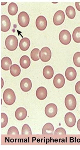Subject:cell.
Segmentation results:
<instances>
[{
    "mask_svg": "<svg viewBox=\"0 0 80 150\" xmlns=\"http://www.w3.org/2000/svg\"><path fill=\"white\" fill-rule=\"evenodd\" d=\"M8 11L9 14L12 16L16 15L18 11V7L17 4L14 3H10L8 6Z\"/></svg>",
    "mask_w": 80,
    "mask_h": 150,
    "instance_id": "cell-23",
    "label": "cell"
},
{
    "mask_svg": "<svg viewBox=\"0 0 80 150\" xmlns=\"http://www.w3.org/2000/svg\"><path fill=\"white\" fill-rule=\"evenodd\" d=\"M3 99L6 105H12L14 104L16 100V96L14 91L9 88L6 89L4 93Z\"/></svg>",
    "mask_w": 80,
    "mask_h": 150,
    "instance_id": "cell-1",
    "label": "cell"
},
{
    "mask_svg": "<svg viewBox=\"0 0 80 150\" xmlns=\"http://www.w3.org/2000/svg\"><path fill=\"white\" fill-rule=\"evenodd\" d=\"M37 98L40 100H43L47 96V90L45 87H41L38 88L36 92Z\"/></svg>",
    "mask_w": 80,
    "mask_h": 150,
    "instance_id": "cell-16",
    "label": "cell"
},
{
    "mask_svg": "<svg viewBox=\"0 0 80 150\" xmlns=\"http://www.w3.org/2000/svg\"><path fill=\"white\" fill-rule=\"evenodd\" d=\"M18 45V40L14 35H11L8 36L6 40L5 45L7 49L11 51L16 49Z\"/></svg>",
    "mask_w": 80,
    "mask_h": 150,
    "instance_id": "cell-2",
    "label": "cell"
},
{
    "mask_svg": "<svg viewBox=\"0 0 80 150\" xmlns=\"http://www.w3.org/2000/svg\"><path fill=\"white\" fill-rule=\"evenodd\" d=\"M27 114V111L24 108L20 107L16 111L15 116L18 120L21 121L24 120L26 118Z\"/></svg>",
    "mask_w": 80,
    "mask_h": 150,
    "instance_id": "cell-14",
    "label": "cell"
},
{
    "mask_svg": "<svg viewBox=\"0 0 80 150\" xmlns=\"http://www.w3.org/2000/svg\"><path fill=\"white\" fill-rule=\"evenodd\" d=\"M22 134L23 135H31L32 134V130L29 126L27 124L23 125L22 129Z\"/></svg>",
    "mask_w": 80,
    "mask_h": 150,
    "instance_id": "cell-27",
    "label": "cell"
},
{
    "mask_svg": "<svg viewBox=\"0 0 80 150\" xmlns=\"http://www.w3.org/2000/svg\"><path fill=\"white\" fill-rule=\"evenodd\" d=\"M45 112L46 115L49 118H53L56 115L57 108L54 103H50L46 106Z\"/></svg>",
    "mask_w": 80,
    "mask_h": 150,
    "instance_id": "cell-7",
    "label": "cell"
},
{
    "mask_svg": "<svg viewBox=\"0 0 80 150\" xmlns=\"http://www.w3.org/2000/svg\"><path fill=\"white\" fill-rule=\"evenodd\" d=\"M40 50L38 48H35L33 49L31 52L30 56L32 60L35 61H38L39 59Z\"/></svg>",
    "mask_w": 80,
    "mask_h": 150,
    "instance_id": "cell-26",
    "label": "cell"
},
{
    "mask_svg": "<svg viewBox=\"0 0 80 150\" xmlns=\"http://www.w3.org/2000/svg\"><path fill=\"white\" fill-rule=\"evenodd\" d=\"M75 89L77 93L80 94V81L77 82L75 85Z\"/></svg>",
    "mask_w": 80,
    "mask_h": 150,
    "instance_id": "cell-32",
    "label": "cell"
},
{
    "mask_svg": "<svg viewBox=\"0 0 80 150\" xmlns=\"http://www.w3.org/2000/svg\"><path fill=\"white\" fill-rule=\"evenodd\" d=\"M12 64V62L10 58L8 57H4L1 61V67L2 69L8 71Z\"/></svg>",
    "mask_w": 80,
    "mask_h": 150,
    "instance_id": "cell-18",
    "label": "cell"
},
{
    "mask_svg": "<svg viewBox=\"0 0 80 150\" xmlns=\"http://www.w3.org/2000/svg\"><path fill=\"white\" fill-rule=\"evenodd\" d=\"M77 125L78 129L80 132V119L77 121Z\"/></svg>",
    "mask_w": 80,
    "mask_h": 150,
    "instance_id": "cell-34",
    "label": "cell"
},
{
    "mask_svg": "<svg viewBox=\"0 0 80 150\" xmlns=\"http://www.w3.org/2000/svg\"><path fill=\"white\" fill-rule=\"evenodd\" d=\"M65 18V15L63 11L59 10L55 13L53 17V23L55 25H60L64 23Z\"/></svg>",
    "mask_w": 80,
    "mask_h": 150,
    "instance_id": "cell-8",
    "label": "cell"
},
{
    "mask_svg": "<svg viewBox=\"0 0 80 150\" xmlns=\"http://www.w3.org/2000/svg\"><path fill=\"white\" fill-rule=\"evenodd\" d=\"M10 71L11 74L14 77L19 76L21 73V69L19 66L14 64L11 66L10 68Z\"/></svg>",
    "mask_w": 80,
    "mask_h": 150,
    "instance_id": "cell-22",
    "label": "cell"
},
{
    "mask_svg": "<svg viewBox=\"0 0 80 150\" xmlns=\"http://www.w3.org/2000/svg\"><path fill=\"white\" fill-rule=\"evenodd\" d=\"M65 79L63 75L61 74H57L53 79V84L57 89H60L63 87L65 85Z\"/></svg>",
    "mask_w": 80,
    "mask_h": 150,
    "instance_id": "cell-9",
    "label": "cell"
},
{
    "mask_svg": "<svg viewBox=\"0 0 80 150\" xmlns=\"http://www.w3.org/2000/svg\"><path fill=\"white\" fill-rule=\"evenodd\" d=\"M8 117L3 112L1 113V127H5L7 125L8 123Z\"/></svg>",
    "mask_w": 80,
    "mask_h": 150,
    "instance_id": "cell-28",
    "label": "cell"
},
{
    "mask_svg": "<svg viewBox=\"0 0 80 150\" xmlns=\"http://www.w3.org/2000/svg\"><path fill=\"white\" fill-rule=\"evenodd\" d=\"M59 39L62 44L64 45H67L70 43L72 40V37L68 30H63L60 33Z\"/></svg>",
    "mask_w": 80,
    "mask_h": 150,
    "instance_id": "cell-5",
    "label": "cell"
},
{
    "mask_svg": "<svg viewBox=\"0 0 80 150\" xmlns=\"http://www.w3.org/2000/svg\"><path fill=\"white\" fill-rule=\"evenodd\" d=\"M43 73L45 78L50 79L52 78L54 75V71L51 66H46L43 69Z\"/></svg>",
    "mask_w": 80,
    "mask_h": 150,
    "instance_id": "cell-17",
    "label": "cell"
},
{
    "mask_svg": "<svg viewBox=\"0 0 80 150\" xmlns=\"http://www.w3.org/2000/svg\"><path fill=\"white\" fill-rule=\"evenodd\" d=\"M18 21L20 26L22 27L25 28L29 23V16L26 12H22L18 15Z\"/></svg>",
    "mask_w": 80,
    "mask_h": 150,
    "instance_id": "cell-4",
    "label": "cell"
},
{
    "mask_svg": "<svg viewBox=\"0 0 80 150\" xmlns=\"http://www.w3.org/2000/svg\"><path fill=\"white\" fill-rule=\"evenodd\" d=\"M11 22L9 18L6 15L1 16V30L2 32H7L10 29Z\"/></svg>",
    "mask_w": 80,
    "mask_h": 150,
    "instance_id": "cell-10",
    "label": "cell"
},
{
    "mask_svg": "<svg viewBox=\"0 0 80 150\" xmlns=\"http://www.w3.org/2000/svg\"><path fill=\"white\" fill-rule=\"evenodd\" d=\"M66 107L70 111H73L76 107L77 102L76 98L72 94L68 95L65 99Z\"/></svg>",
    "mask_w": 80,
    "mask_h": 150,
    "instance_id": "cell-3",
    "label": "cell"
},
{
    "mask_svg": "<svg viewBox=\"0 0 80 150\" xmlns=\"http://www.w3.org/2000/svg\"><path fill=\"white\" fill-rule=\"evenodd\" d=\"M65 76L68 81H74L76 78L77 72L74 68L69 67L66 70Z\"/></svg>",
    "mask_w": 80,
    "mask_h": 150,
    "instance_id": "cell-15",
    "label": "cell"
},
{
    "mask_svg": "<svg viewBox=\"0 0 80 150\" xmlns=\"http://www.w3.org/2000/svg\"><path fill=\"white\" fill-rule=\"evenodd\" d=\"M39 56L41 60L43 62L49 61L52 57V52L50 48L47 47L42 48L40 52Z\"/></svg>",
    "mask_w": 80,
    "mask_h": 150,
    "instance_id": "cell-6",
    "label": "cell"
},
{
    "mask_svg": "<svg viewBox=\"0 0 80 150\" xmlns=\"http://www.w3.org/2000/svg\"><path fill=\"white\" fill-rule=\"evenodd\" d=\"M30 60L29 57L24 55L21 57L20 60V64L23 69H27L29 67L30 64Z\"/></svg>",
    "mask_w": 80,
    "mask_h": 150,
    "instance_id": "cell-21",
    "label": "cell"
},
{
    "mask_svg": "<svg viewBox=\"0 0 80 150\" xmlns=\"http://www.w3.org/2000/svg\"><path fill=\"white\" fill-rule=\"evenodd\" d=\"M73 62L77 67H80V52H77L75 54L73 58Z\"/></svg>",
    "mask_w": 80,
    "mask_h": 150,
    "instance_id": "cell-29",
    "label": "cell"
},
{
    "mask_svg": "<svg viewBox=\"0 0 80 150\" xmlns=\"http://www.w3.org/2000/svg\"></svg>",
    "mask_w": 80,
    "mask_h": 150,
    "instance_id": "cell-35",
    "label": "cell"
},
{
    "mask_svg": "<svg viewBox=\"0 0 80 150\" xmlns=\"http://www.w3.org/2000/svg\"><path fill=\"white\" fill-rule=\"evenodd\" d=\"M54 131V127L53 125L50 123H46L44 126L42 130V133L45 134H52Z\"/></svg>",
    "mask_w": 80,
    "mask_h": 150,
    "instance_id": "cell-20",
    "label": "cell"
},
{
    "mask_svg": "<svg viewBox=\"0 0 80 150\" xmlns=\"http://www.w3.org/2000/svg\"><path fill=\"white\" fill-rule=\"evenodd\" d=\"M30 45V39L27 38H24L22 39L19 43V47L23 51H26L29 48Z\"/></svg>",
    "mask_w": 80,
    "mask_h": 150,
    "instance_id": "cell-19",
    "label": "cell"
},
{
    "mask_svg": "<svg viewBox=\"0 0 80 150\" xmlns=\"http://www.w3.org/2000/svg\"><path fill=\"white\" fill-rule=\"evenodd\" d=\"M75 6L77 10L80 11V3H75Z\"/></svg>",
    "mask_w": 80,
    "mask_h": 150,
    "instance_id": "cell-33",
    "label": "cell"
},
{
    "mask_svg": "<svg viewBox=\"0 0 80 150\" xmlns=\"http://www.w3.org/2000/svg\"><path fill=\"white\" fill-rule=\"evenodd\" d=\"M66 134L65 130L62 127L58 128L54 132L55 135H65Z\"/></svg>",
    "mask_w": 80,
    "mask_h": 150,
    "instance_id": "cell-31",
    "label": "cell"
},
{
    "mask_svg": "<svg viewBox=\"0 0 80 150\" xmlns=\"http://www.w3.org/2000/svg\"><path fill=\"white\" fill-rule=\"evenodd\" d=\"M8 135H19V132L16 127L13 126L8 129Z\"/></svg>",
    "mask_w": 80,
    "mask_h": 150,
    "instance_id": "cell-30",
    "label": "cell"
},
{
    "mask_svg": "<svg viewBox=\"0 0 80 150\" xmlns=\"http://www.w3.org/2000/svg\"><path fill=\"white\" fill-rule=\"evenodd\" d=\"M21 89L24 92H28L32 87V83L30 79L25 78L22 79L20 83Z\"/></svg>",
    "mask_w": 80,
    "mask_h": 150,
    "instance_id": "cell-13",
    "label": "cell"
},
{
    "mask_svg": "<svg viewBox=\"0 0 80 150\" xmlns=\"http://www.w3.org/2000/svg\"><path fill=\"white\" fill-rule=\"evenodd\" d=\"M66 13L67 16L70 19H74L76 15L75 8L72 6H69L67 8Z\"/></svg>",
    "mask_w": 80,
    "mask_h": 150,
    "instance_id": "cell-24",
    "label": "cell"
},
{
    "mask_svg": "<svg viewBox=\"0 0 80 150\" xmlns=\"http://www.w3.org/2000/svg\"><path fill=\"white\" fill-rule=\"evenodd\" d=\"M35 24L38 29L40 30H43L45 29L47 26V21L45 17L40 16L37 18Z\"/></svg>",
    "mask_w": 80,
    "mask_h": 150,
    "instance_id": "cell-11",
    "label": "cell"
},
{
    "mask_svg": "<svg viewBox=\"0 0 80 150\" xmlns=\"http://www.w3.org/2000/svg\"><path fill=\"white\" fill-rule=\"evenodd\" d=\"M73 40L77 43H80V27L76 28L74 30L72 34Z\"/></svg>",
    "mask_w": 80,
    "mask_h": 150,
    "instance_id": "cell-25",
    "label": "cell"
},
{
    "mask_svg": "<svg viewBox=\"0 0 80 150\" xmlns=\"http://www.w3.org/2000/svg\"><path fill=\"white\" fill-rule=\"evenodd\" d=\"M65 121L67 125L69 127H74L76 122V117L71 112H68L66 114Z\"/></svg>",
    "mask_w": 80,
    "mask_h": 150,
    "instance_id": "cell-12",
    "label": "cell"
}]
</instances>
